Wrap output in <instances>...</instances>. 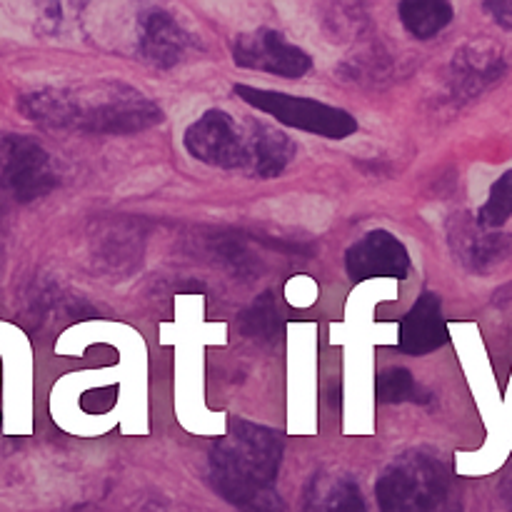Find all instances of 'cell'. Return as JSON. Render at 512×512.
Returning <instances> with one entry per match:
<instances>
[{
  "label": "cell",
  "mask_w": 512,
  "mask_h": 512,
  "mask_svg": "<svg viewBox=\"0 0 512 512\" xmlns=\"http://www.w3.org/2000/svg\"><path fill=\"white\" fill-rule=\"evenodd\" d=\"M235 95L248 105L258 108L260 113L273 115L278 123L290 125V128L305 130V133L325 135V138H348L358 130V123L345 110L325 105L320 100L295 98L288 93H275V90L250 88V85H235Z\"/></svg>",
  "instance_id": "cell-5"
},
{
  "label": "cell",
  "mask_w": 512,
  "mask_h": 512,
  "mask_svg": "<svg viewBox=\"0 0 512 512\" xmlns=\"http://www.w3.org/2000/svg\"><path fill=\"white\" fill-rule=\"evenodd\" d=\"M510 250V238L505 235H483V238L470 240V263L475 268H485L490 263H498L508 255Z\"/></svg>",
  "instance_id": "cell-17"
},
{
  "label": "cell",
  "mask_w": 512,
  "mask_h": 512,
  "mask_svg": "<svg viewBox=\"0 0 512 512\" xmlns=\"http://www.w3.org/2000/svg\"><path fill=\"white\" fill-rule=\"evenodd\" d=\"M18 105L33 123L85 133H140L163 118L153 100L125 83H100L85 90H35L23 95Z\"/></svg>",
  "instance_id": "cell-2"
},
{
  "label": "cell",
  "mask_w": 512,
  "mask_h": 512,
  "mask_svg": "<svg viewBox=\"0 0 512 512\" xmlns=\"http://www.w3.org/2000/svg\"><path fill=\"white\" fill-rule=\"evenodd\" d=\"M448 343V323L435 293H423L400 323V350L408 355H425Z\"/></svg>",
  "instance_id": "cell-11"
},
{
  "label": "cell",
  "mask_w": 512,
  "mask_h": 512,
  "mask_svg": "<svg viewBox=\"0 0 512 512\" xmlns=\"http://www.w3.org/2000/svg\"><path fill=\"white\" fill-rule=\"evenodd\" d=\"M485 10L495 18V23L512 30V0H500V3H485Z\"/></svg>",
  "instance_id": "cell-18"
},
{
  "label": "cell",
  "mask_w": 512,
  "mask_h": 512,
  "mask_svg": "<svg viewBox=\"0 0 512 512\" xmlns=\"http://www.w3.org/2000/svg\"><path fill=\"white\" fill-rule=\"evenodd\" d=\"M233 58L240 68L263 70L283 78H300L313 68V60L303 48L270 28L238 35L233 43Z\"/></svg>",
  "instance_id": "cell-7"
},
{
  "label": "cell",
  "mask_w": 512,
  "mask_h": 512,
  "mask_svg": "<svg viewBox=\"0 0 512 512\" xmlns=\"http://www.w3.org/2000/svg\"><path fill=\"white\" fill-rule=\"evenodd\" d=\"M505 68H508V63H505L500 50L490 48V45H468V48L455 55L453 65H450V98L460 100V103L473 100L485 88L498 83L503 78Z\"/></svg>",
  "instance_id": "cell-9"
},
{
  "label": "cell",
  "mask_w": 512,
  "mask_h": 512,
  "mask_svg": "<svg viewBox=\"0 0 512 512\" xmlns=\"http://www.w3.org/2000/svg\"><path fill=\"white\" fill-rule=\"evenodd\" d=\"M512 218V170L505 175H500L498 180L490 188L488 200L483 203L478 213V225L480 228H503L505 223Z\"/></svg>",
  "instance_id": "cell-16"
},
{
  "label": "cell",
  "mask_w": 512,
  "mask_h": 512,
  "mask_svg": "<svg viewBox=\"0 0 512 512\" xmlns=\"http://www.w3.org/2000/svg\"><path fill=\"white\" fill-rule=\"evenodd\" d=\"M508 505L512 508V478H510V483H508Z\"/></svg>",
  "instance_id": "cell-19"
},
{
  "label": "cell",
  "mask_w": 512,
  "mask_h": 512,
  "mask_svg": "<svg viewBox=\"0 0 512 512\" xmlns=\"http://www.w3.org/2000/svg\"><path fill=\"white\" fill-rule=\"evenodd\" d=\"M283 460V440L278 433L233 420L228 438L210 450L208 480L220 498L240 512H285L275 480Z\"/></svg>",
  "instance_id": "cell-1"
},
{
  "label": "cell",
  "mask_w": 512,
  "mask_h": 512,
  "mask_svg": "<svg viewBox=\"0 0 512 512\" xmlns=\"http://www.w3.org/2000/svg\"><path fill=\"white\" fill-rule=\"evenodd\" d=\"M280 310L273 295L263 293L243 315H240V333L255 343H273L278 338Z\"/></svg>",
  "instance_id": "cell-14"
},
{
  "label": "cell",
  "mask_w": 512,
  "mask_h": 512,
  "mask_svg": "<svg viewBox=\"0 0 512 512\" xmlns=\"http://www.w3.org/2000/svg\"><path fill=\"white\" fill-rule=\"evenodd\" d=\"M375 498L380 512H460L448 470L423 453L395 460L375 483Z\"/></svg>",
  "instance_id": "cell-4"
},
{
  "label": "cell",
  "mask_w": 512,
  "mask_h": 512,
  "mask_svg": "<svg viewBox=\"0 0 512 512\" xmlns=\"http://www.w3.org/2000/svg\"><path fill=\"white\" fill-rule=\"evenodd\" d=\"M345 268L355 283L370 278L403 280L410 270V255L388 230H373L345 253Z\"/></svg>",
  "instance_id": "cell-8"
},
{
  "label": "cell",
  "mask_w": 512,
  "mask_h": 512,
  "mask_svg": "<svg viewBox=\"0 0 512 512\" xmlns=\"http://www.w3.org/2000/svg\"><path fill=\"white\" fill-rule=\"evenodd\" d=\"M375 398L383 405L428 403L430 393L405 368H388L375 380Z\"/></svg>",
  "instance_id": "cell-13"
},
{
  "label": "cell",
  "mask_w": 512,
  "mask_h": 512,
  "mask_svg": "<svg viewBox=\"0 0 512 512\" xmlns=\"http://www.w3.org/2000/svg\"><path fill=\"white\" fill-rule=\"evenodd\" d=\"M185 148L193 158L228 170H243L255 178H275L293 158L288 135L263 123H240L225 110H208L185 133Z\"/></svg>",
  "instance_id": "cell-3"
},
{
  "label": "cell",
  "mask_w": 512,
  "mask_h": 512,
  "mask_svg": "<svg viewBox=\"0 0 512 512\" xmlns=\"http://www.w3.org/2000/svg\"><path fill=\"white\" fill-rule=\"evenodd\" d=\"M305 512H368V508H365L358 485L348 478H340L328 488L315 490V495L308 498Z\"/></svg>",
  "instance_id": "cell-15"
},
{
  "label": "cell",
  "mask_w": 512,
  "mask_h": 512,
  "mask_svg": "<svg viewBox=\"0 0 512 512\" xmlns=\"http://www.w3.org/2000/svg\"><path fill=\"white\" fill-rule=\"evenodd\" d=\"M140 53L155 68H173L190 48V35L165 10H148L140 20Z\"/></svg>",
  "instance_id": "cell-10"
},
{
  "label": "cell",
  "mask_w": 512,
  "mask_h": 512,
  "mask_svg": "<svg viewBox=\"0 0 512 512\" xmlns=\"http://www.w3.org/2000/svg\"><path fill=\"white\" fill-rule=\"evenodd\" d=\"M405 28L418 40H430L453 20V5L445 0H405L398 8Z\"/></svg>",
  "instance_id": "cell-12"
},
{
  "label": "cell",
  "mask_w": 512,
  "mask_h": 512,
  "mask_svg": "<svg viewBox=\"0 0 512 512\" xmlns=\"http://www.w3.org/2000/svg\"><path fill=\"white\" fill-rule=\"evenodd\" d=\"M58 185L48 150L38 140L0 133V193L15 203H33Z\"/></svg>",
  "instance_id": "cell-6"
}]
</instances>
